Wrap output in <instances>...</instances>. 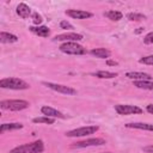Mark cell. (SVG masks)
Returning a JSON list of instances; mask_svg holds the SVG:
<instances>
[{
  "mask_svg": "<svg viewBox=\"0 0 153 153\" xmlns=\"http://www.w3.org/2000/svg\"><path fill=\"white\" fill-rule=\"evenodd\" d=\"M44 151V143L42 140H37L30 143L20 145L10 151V153H42Z\"/></svg>",
  "mask_w": 153,
  "mask_h": 153,
  "instance_id": "1",
  "label": "cell"
},
{
  "mask_svg": "<svg viewBox=\"0 0 153 153\" xmlns=\"http://www.w3.org/2000/svg\"><path fill=\"white\" fill-rule=\"evenodd\" d=\"M0 87L10 90H27L30 85L19 78H5L0 80Z\"/></svg>",
  "mask_w": 153,
  "mask_h": 153,
  "instance_id": "2",
  "label": "cell"
},
{
  "mask_svg": "<svg viewBox=\"0 0 153 153\" xmlns=\"http://www.w3.org/2000/svg\"><path fill=\"white\" fill-rule=\"evenodd\" d=\"M29 102L23 99H7L0 102V108L2 110H10V111H20L26 108H29Z\"/></svg>",
  "mask_w": 153,
  "mask_h": 153,
  "instance_id": "3",
  "label": "cell"
},
{
  "mask_svg": "<svg viewBox=\"0 0 153 153\" xmlns=\"http://www.w3.org/2000/svg\"><path fill=\"white\" fill-rule=\"evenodd\" d=\"M60 50L65 54H69V55H84L86 54V49L75 43V42H65L60 45Z\"/></svg>",
  "mask_w": 153,
  "mask_h": 153,
  "instance_id": "4",
  "label": "cell"
},
{
  "mask_svg": "<svg viewBox=\"0 0 153 153\" xmlns=\"http://www.w3.org/2000/svg\"><path fill=\"white\" fill-rule=\"evenodd\" d=\"M99 129L98 126H86V127H81L78 129H73L66 133V136L69 137H76V136H87L91 134H94L97 130Z\"/></svg>",
  "mask_w": 153,
  "mask_h": 153,
  "instance_id": "5",
  "label": "cell"
},
{
  "mask_svg": "<svg viewBox=\"0 0 153 153\" xmlns=\"http://www.w3.org/2000/svg\"><path fill=\"white\" fill-rule=\"evenodd\" d=\"M43 85L47 86L48 88L53 90V91H56L59 93H62V94H67V96H73V94H76V90L71 87V86H66V85H60V84H54V82H47V81H43Z\"/></svg>",
  "mask_w": 153,
  "mask_h": 153,
  "instance_id": "6",
  "label": "cell"
},
{
  "mask_svg": "<svg viewBox=\"0 0 153 153\" xmlns=\"http://www.w3.org/2000/svg\"><path fill=\"white\" fill-rule=\"evenodd\" d=\"M115 110L120 115H131V114H142V109L136 105L129 104H117L115 105Z\"/></svg>",
  "mask_w": 153,
  "mask_h": 153,
  "instance_id": "7",
  "label": "cell"
},
{
  "mask_svg": "<svg viewBox=\"0 0 153 153\" xmlns=\"http://www.w3.org/2000/svg\"><path fill=\"white\" fill-rule=\"evenodd\" d=\"M105 143L104 139L100 137H93V139H88V140H84V141H79L73 143L71 147L72 148H85V147H91V146H102Z\"/></svg>",
  "mask_w": 153,
  "mask_h": 153,
  "instance_id": "8",
  "label": "cell"
},
{
  "mask_svg": "<svg viewBox=\"0 0 153 153\" xmlns=\"http://www.w3.org/2000/svg\"><path fill=\"white\" fill-rule=\"evenodd\" d=\"M54 39L55 41H65V42H75V41H81L82 35L76 33V32H66V33L55 36Z\"/></svg>",
  "mask_w": 153,
  "mask_h": 153,
  "instance_id": "9",
  "label": "cell"
},
{
  "mask_svg": "<svg viewBox=\"0 0 153 153\" xmlns=\"http://www.w3.org/2000/svg\"><path fill=\"white\" fill-rule=\"evenodd\" d=\"M126 76L129 79H133L134 81H152L153 76L148 73L143 72H128L126 73Z\"/></svg>",
  "mask_w": 153,
  "mask_h": 153,
  "instance_id": "10",
  "label": "cell"
},
{
  "mask_svg": "<svg viewBox=\"0 0 153 153\" xmlns=\"http://www.w3.org/2000/svg\"><path fill=\"white\" fill-rule=\"evenodd\" d=\"M66 14L69 16L71 18H74V19H86V18H91L92 17L91 12L82 11V10H67Z\"/></svg>",
  "mask_w": 153,
  "mask_h": 153,
  "instance_id": "11",
  "label": "cell"
},
{
  "mask_svg": "<svg viewBox=\"0 0 153 153\" xmlns=\"http://www.w3.org/2000/svg\"><path fill=\"white\" fill-rule=\"evenodd\" d=\"M41 112L44 115V116H48V117H59V118H65V115L60 111H57L56 109L51 108V106H48V105H44L41 108Z\"/></svg>",
  "mask_w": 153,
  "mask_h": 153,
  "instance_id": "12",
  "label": "cell"
},
{
  "mask_svg": "<svg viewBox=\"0 0 153 153\" xmlns=\"http://www.w3.org/2000/svg\"><path fill=\"white\" fill-rule=\"evenodd\" d=\"M17 14L22 18H29L31 16V8L24 4V2H20L18 6H17Z\"/></svg>",
  "mask_w": 153,
  "mask_h": 153,
  "instance_id": "13",
  "label": "cell"
},
{
  "mask_svg": "<svg viewBox=\"0 0 153 153\" xmlns=\"http://www.w3.org/2000/svg\"><path fill=\"white\" fill-rule=\"evenodd\" d=\"M126 127H127V128H133V129H141V130L153 131V124H149V123H141V122L127 123Z\"/></svg>",
  "mask_w": 153,
  "mask_h": 153,
  "instance_id": "14",
  "label": "cell"
},
{
  "mask_svg": "<svg viewBox=\"0 0 153 153\" xmlns=\"http://www.w3.org/2000/svg\"><path fill=\"white\" fill-rule=\"evenodd\" d=\"M29 29L33 33H36V35H38L41 37H48L50 35V30L47 26H43V25H41V26H30Z\"/></svg>",
  "mask_w": 153,
  "mask_h": 153,
  "instance_id": "15",
  "label": "cell"
},
{
  "mask_svg": "<svg viewBox=\"0 0 153 153\" xmlns=\"http://www.w3.org/2000/svg\"><path fill=\"white\" fill-rule=\"evenodd\" d=\"M17 41H18V37L13 33H8L5 31H2L0 33V42L1 43H14Z\"/></svg>",
  "mask_w": 153,
  "mask_h": 153,
  "instance_id": "16",
  "label": "cell"
},
{
  "mask_svg": "<svg viewBox=\"0 0 153 153\" xmlns=\"http://www.w3.org/2000/svg\"><path fill=\"white\" fill-rule=\"evenodd\" d=\"M91 54L94 55L96 57H99V59H105V57H109L111 55L110 50H108L105 48H96V49H92L91 50Z\"/></svg>",
  "mask_w": 153,
  "mask_h": 153,
  "instance_id": "17",
  "label": "cell"
},
{
  "mask_svg": "<svg viewBox=\"0 0 153 153\" xmlns=\"http://www.w3.org/2000/svg\"><path fill=\"white\" fill-rule=\"evenodd\" d=\"M23 124L22 123H4L0 127V133H5L7 130H17V129H22Z\"/></svg>",
  "mask_w": 153,
  "mask_h": 153,
  "instance_id": "18",
  "label": "cell"
},
{
  "mask_svg": "<svg viewBox=\"0 0 153 153\" xmlns=\"http://www.w3.org/2000/svg\"><path fill=\"white\" fill-rule=\"evenodd\" d=\"M92 75L99 78V79H112L115 76H117V73L114 72H108V71H98L96 73H92Z\"/></svg>",
  "mask_w": 153,
  "mask_h": 153,
  "instance_id": "19",
  "label": "cell"
},
{
  "mask_svg": "<svg viewBox=\"0 0 153 153\" xmlns=\"http://www.w3.org/2000/svg\"><path fill=\"white\" fill-rule=\"evenodd\" d=\"M104 16H105L108 19L112 20V22H117V20L122 19V17H123V14H122L120 11H108V12L104 13Z\"/></svg>",
  "mask_w": 153,
  "mask_h": 153,
  "instance_id": "20",
  "label": "cell"
},
{
  "mask_svg": "<svg viewBox=\"0 0 153 153\" xmlns=\"http://www.w3.org/2000/svg\"><path fill=\"white\" fill-rule=\"evenodd\" d=\"M134 86L137 88L153 91V81H134Z\"/></svg>",
  "mask_w": 153,
  "mask_h": 153,
  "instance_id": "21",
  "label": "cell"
},
{
  "mask_svg": "<svg viewBox=\"0 0 153 153\" xmlns=\"http://www.w3.org/2000/svg\"><path fill=\"white\" fill-rule=\"evenodd\" d=\"M33 123H45V124H53L55 122V118L48 117V116H42V117H36L32 120Z\"/></svg>",
  "mask_w": 153,
  "mask_h": 153,
  "instance_id": "22",
  "label": "cell"
},
{
  "mask_svg": "<svg viewBox=\"0 0 153 153\" xmlns=\"http://www.w3.org/2000/svg\"><path fill=\"white\" fill-rule=\"evenodd\" d=\"M127 18H128L129 20H135V22H137V20H143L146 17H145L143 14H141V13H128V14H127Z\"/></svg>",
  "mask_w": 153,
  "mask_h": 153,
  "instance_id": "23",
  "label": "cell"
},
{
  "mask_svg": "<svg viewBox=\"0 0 153 153\" xmlns=\"http://www.w3.org/2000/svg\"><path fill=\"white\" fill-rule=\"evenodd\" d=\"M140 63L143 65H153V55H148V56H143L139 60Z\"/></svg>",
  "mask_w": 153,
  "mask_h": 153,
  "instance_id": "24",
  "label": "cell"
},
{
  "mask_svg": "<svg viewBox=\"0 0 153 153\" xmlns=\"http://www.w3.org/2000/svg\"><path fill=\"white\" fill-rule=\"evenodd\" d=\"M143 43H145V44H153V31L148 32V33L143 37Z\"/></svg>",
  "mask_w": 153,
  "mask_h": 153,
  "instance_id": "25",
  "label": "cell"
},
{
  "mask_svg": "<svg viewBox=\"0 0 153 153\" xmlns=\"http://www.w3.org/2000/svg\"><path fill=\"white\" fill-rule=\"evenodd\" d=\"M32 18H33V24H36V25H38V26H39V24H41V23H42V20H43V19H42V17H41L37 12H35V13L32 14Z\"/></svg>",
  "mask_w": 153,
  "mask_h": 153,
  "instance_id": "26",
  "label": "cell"
},
{
  "mask_svg": "<svg viewBox=\"0 0 153 153\" xmlns=\"http://www.w3.org/2000/svg\"><path fill=\"white\" fill-rule=\"evenodd\" d=\"M60 27H61V29H73V26H72L67 20H62V22L60 23Z\"/></svg>",
  "mask_w": 153,
  "mask_h": 153,
  "instance_id": "27",
  "label": "cell"
},
{
  "mask_svg": "<svg viewBox=\"0 0 153 153\" xmlns=\"http://www.w3.org/2000/svg\"><path fill=\"white\" fill-rule=\"evenodd\" d=\"M143 151L147 153H153V146H146L143 147Z\"/></svg>",
  "mask_w": 153,
  "mask_h": 153,
  "instance_id": "28",
  "label": "cell"
},
{
  "mask_svg": "<svg viewBox=\"0 0 153 153\" xmlns=\"http://www.w3.org/2000/svg\"><path fill=\"white\" fill-rule=\"evenodd\" d=\"M106 65H109V66H117L118 63H117L116 61H112V60H108V61H106Z\"/></svg>",
  "mask_w": 153,
  "mask_h": 153,
  "instance_id": "29",
  "label": "cell"
},
{
  "mask_svg": "<svg viewBox=\"0 0 153 153\" xmlns=\"http://www.w3.org/2000/svg\"><path fill=\"white\" fill-rule=\"evenodd\" d=\"M146 110H147L149 114H152V115H153V104H149V105H147Z\"/></svg>",
  "mask_w": 153,
  "mask_h": 153,
  "instance_id": "30",
  "label": "cell"
},
{
  "mask_svg": "<svg viewBox=\"0 0 153 153\" xmlns=\"http://www.w3.org/2000/svg\"><path fill=\"white\" fill-rule=\"evenodd\" d=\"M104 153H111V152H104Z\"/></svg>",
  "mask_w": 153,
  "mask_h": 153,
  "instance_id": "31",
  "label": "cell"
}]
</instances>
